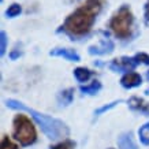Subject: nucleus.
I'll return each mask as SVG.
<instances>
[{"mask_svg": "<svg viewBox=\"0 0 149 149\" xmlns=\"http://www.w3.org/2000/svg\"><path fill=\"white\" fill-rule=\"evenodd\" d=\"M103 0H86L64 21L63 29L71 36H84L91 32L97 14L101 11Z\"/></svg>", "mask_w": 149, "mask_h": 149, "instance_id": "obj_1", "label": "nucleus"}, {"mask_svg": "<svg viewBox=\"0 0 149 149\" xmlns=\"http://www.w3.org/2000/svg\"><path fill=\"white\" fill-rule=\"evenodd\" d=\"M6 104H7V107L13 109H22V111L29 112L33 116V119L37 122V125L41 127V130L44 131V134L51 140H59V138H63V137L68 136V127L60 119L52 118L49 115H45V113L37 112L36 109L27 107V105H25L18 100L8 99L6 100Z\"/></svg>", "mask_w": 149, "mask_h": 149, "instance_id": "obj_2", "label": "nucleus"}, {"mask_svg": "<svg viewBox=\"0 0 149 149\" xmlns=\"http://www.w3.org/2000/svg\"><path fill=\"white\" fill-rule=\"evenodd\" d=\"M13 126H14L13 130L14 138L18 141L22 146H27V145H32L36 142L37 140L36 129L33 126L32 120L26 115L18 113L17 116L14 118Z\"/></svg>", "mask_w": 149, "mask_h": 149, "instance_id": "obj_3", "label": "nucleus"}, {"mask_svg": "<svg viewBox=\"0 0 149 149\" xmlns=\"http://www.w3.org/2000/svg\"><path fill=\"white\" fill-rule=\"evenodd\" d=\"M133 22H134V18H133L130 8L127 6H123L112 17L109 22V27L119 38H127L131 34Z\"/></svg>", "mask_w": 149, "mask_h": 149, "instance_id": "obj_4", "label": "nucleus"}, {"mask_svg": "<svg viewBox=\"0 0 149 149\" xmlns=\"http://www.w3.org/2000/svg\"><path fill=\"white\" fill-rule=\"evenodd\" d=\"M137 60L134 58H127V56H122L119 59H113L109 67L113 71H130L133 68H136L137 66Z\"/></svg>", "mask_w": 149, "mask_h": 149, "instance_id": "obj_5", "label": "nucleus"}, {"mask_svg": "<svg viewBox=\"0 0 149 149\" xmlns=\"http://www.w3.org/2000/svg\"><path fill=\"white\" fill-rule=\"evenodd\" d=\"M113 42L109 38H103L97 45H92L89 47V54L91 55H105V54H111L113 51Z\"/></svg>", "mask_w": 149, "mask_h": 149, "instance_id": "obj_6", "label": "nucleus"}, {"mask_svg": "<svg viewBox=\"0 0 149 149\" xmlns=\"http://www.w3.org/2000/svg\"><path fill=\"white\" fill-rule=\"evenodd\" d=\"M129 107H130L133 111H137L140 113H144L146 116H149V103L145 101L144 99L141 97H137V96H133L129 99Z\"/></svg>", "mask_w": 149, "mask_h": 149, "instance_id": "obj_7", "label": "nucleus"}, {"mask_svg": "<svg viewBox=\"0 0 149 149\" xmlns=\"http://www.w3.org/2000/svg\"><path fill=\"white\" fill-rule=\"evenodd\" d=\"M49 55L51 56H56V58H63L66 60H70V62H79L81 60L79 55L74 49H70V48H56V49L51 51Z\"/></svg>", "mask_w": 149, "mask_h": 149, "instance_id": "obj_8", "label": "nucleus"}, {"mask_svg": "<svg viewBox=\"0 0 149 149\" xmlns=\"http://www.w3.org/2000/svg\"><path fill=\"white\" fill-rule=\"evenodd\" d=\"M120 84H122L123 88L126 89H131V88H136V86H140L142 84V78L138 72H126L125 75L120 79Z\"/></svg>", "mask_w": 149, "mask_h": 149, "instance_id": "obj_9", "label": "nucleus"}, {"mask_svg": "<svg viewBox=\"0 0 149 149\" xmlns=\"http://www.w3.org/2000/svg\"><path fill=\"white\" fill-rule=\"evenodd\" d=\"M118 146L119 149H138L130 133H125L118 138Z\"/></svg>", "mask_w": 149, "mask_h": 149, "instance_id": "obj_10", "label": "nucleus"}, {"mask_svg": "<svg viewBox=\"0 0 149 149\" xmlns=\"http://www.w3.org/2000/svg\"><path fill=\"white\" fill-rule=\"evenodd\" d=\"M72 99H74V89H71V88L60 92L58 96V101L60 105H68V104H71Z\"/></svg>", "mask_w": 149, "mask_h": 149, "instance_id": "obj_11", "label": "nucleus"}, {"mask_svg": "<svg viewBox=\"0 0 149 149\" xmlns=\"http://www.w3.org/2000/svg\"><path fill=\"white\" fill-rule=\"evenodd\" d=\"M74 77L77 78L78 82H88L92 77V71L85 67H77L74 70Z\"/></svg>", "mask_w": 149, "mask_h": 149, "instance_id": "obj_12", "label": "nucleus"}, {"mask_svg": "<svg viewBox=\"0 0 149 149\" xmlns=\"http://www.w3.org/2000/svg\"><path fill=\"white\" fill-rule=\"evenodd\" d=\"M100 89H101V82L99 81H93L89 85L81 86V92L85 93V95H96V93L100 92Z\"/></svg>", "mask_w": 149, "mask_h": 149, "instance_id": "obj_13", "label": "nucleus"}, {"mask_svg": "<svg viewBox=\"0 0 149 149\" xmlns=\"http://www.w3.org/2000/svg\"><path fill=\"white\" fill-rule=\"evenodd\" d=\"M138 136H140V140L144 145H149V123H145L144 126L140 127L138 130Z\"/></svg>", "mask_w": 149, "mask_h": 149, "instance_id": "obj_14", "label": "nucleus"}, {"mask_svg": "<svg viewBox=\"0 0 149 149\" xmlns=\"http://www.w3.org/2000/svg\"><path fill=\"white\" fill-rule=\"evenodd\" d=\"M0 149H19L13 141L10 140L7 136L1 137V144H0Z\"/></svg>", "mask_w": 149, "mask_h": 149, "instance_id": "obj_15", "label": "nucleus"}, {"mask_svg": "<svg viewBox=\"0 0 149 149\" xmlns=\"http://www.w3.org/2000/svg\"><path fill=\"white\" fill-rule=\"evenodd\" d=\"M21 11H22L21 6H19V4H13V6H10L8 10L6 11V15H7L8 18H14V17L19 15V14H21Z\"/></svg>", "mask_w": 149, "mask_h": 149, "instance_id": "obj_16", "label": "nucleus"}, {"mask_svg": "<svg viewBox=\"0 0 149 149\" xmlns=\"http://www.w3.org/2000/svg\"><path fill=\"white\" fill-rule=\"evenodd\" d=\"M74 145L75 144H74L71 140H64V141H62V142L56 144L55 146H51V149H72Z\"/></svg>", "mask_w": 149, "mask_h": 149, "instance_id": "obj_17", "label": "nucleus"}, {"mask_svg": "<svg viewBox=\"0 0 149 149\" xmlns=\"http://www.w3.org/2000/svg\"><path fill=\"white\" fill-rule=\"evenodd\" d=\"M0 41H1V45H0V54L4 55L6 49H7V34H6L4 30L0 32Z\"/></svg>", "mask_w": 149, "mask_h": 149, "instance_id": "obj_18", "label": "nucleus"}, {"mask_svg": "<svg viewBox=\"0 0 149 149\" xmlns=\"http://www.w3.org/2000/svg\"><path fill=\"white\" fill-rule=\"evenodd\" d=\"M134 59L137 60V63L138 64H149V55L144 54V52H140V54H137L134 56Z\"/></svg>", "mask_w": 149, "mask_h": 149, "instance_id": "obj_19", "label": "nucleus"}, {"mask_svg": "<svg viewBox=\"0 0 149 149\" xmlns=\"http://www.w3.org/2000/svg\"><path fill=\"white\" fill-rule=\"evenodd\" d=\"M120 103V100H118V101H113V103H109L108 105H104V107H101V108H99V109H96V112H95V115L96 116H99V115H101L103 112H105V111H108V109H111V108H113L116 104H119Z\"/></svg>", "mask_w": 149, "mask_h": 149, "instance_id": "obj_20", "label": "nucleus"}, {"mask_svg": "<svg viewBox=\"0 0 149 149\" xmlns=\"http://www.w3.org/2000/svg\"><path fill=\"white\" fill-rule=\"evenodd\" d=\"M145 22L149 23V0L145 4Z\"/></svg>", "mask_w": 149, "mask_h": 149, "instance_id": "obj_21", "label": "nucleus"}, {"mask_svg": "<svg viewBox=\"0 0 149 149\" xmlns=\"http://www.w3.org/2000/svg\"><path fill=\"white\" fill-rule=\"evenodd\" d=\"M21 55V52H18V51H14V52H11V55H10V58L11 59H17Z\"/></svg>", "mask_w": 149, "mask_h": 149, "instance_id": "obj_22", "label": "nucleus"}, {"mask_svg": "<svg viewBox=\"0 0 149 149\" xmlns=\"http://www.w3.org/2000/svg\"><path fill=\"white\" fill-rule=\"evenodd\" d=\"M146 79H148V81H149V71L146 72Z\"/></svg>", "mask_w": 149, "mask_h": 149, "instance_id": "obj_23", "label": "nucleus"}, {"mask_svg": "<svg viewBox=\"0 0 149 149\" xmlns=\"http://www.w3.org/2000/svg\"><path fill=\"white\" fill-rule=\"evenodd\" d=\"M146 92H148V93H149V89H148V91H146Z\"/></svg>", "mask_w": 149, "mask_h": 149, "instance_id": "obj_24", "label": "nucleus"}]
</instances>
